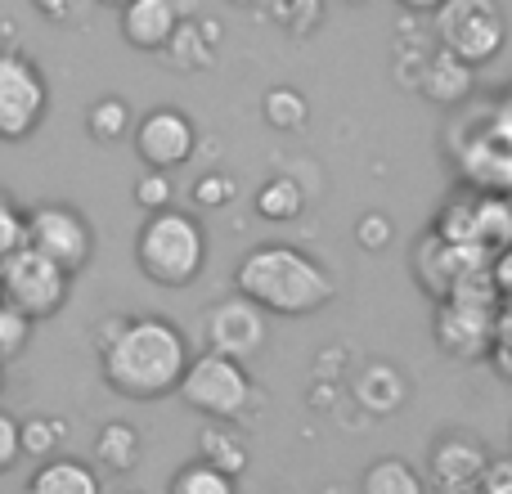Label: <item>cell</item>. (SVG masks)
<instances>
[{
    "instance_id": "obj_1",
    "label": "cell",
    "mask_w": 512,
    "mask_h": 494,
    "mask_svg": "<svg viewBox=\"0 0 512 494\" xmlns=\"http://www.w3.org/2000/svg\"><path fill=\"white\" fill-rule=\"evenodd\" d=\"M189 360V337L162 315H131L113 324L99 351L104 382L126 400H162L180 391Z\"/></svg>"
},
{
    "instance_id": "obj_2",
    "label": "cell",
    "mask_w": 512,
    "mask_h": 494,
    "mask_svg": "<svg viewBox=\"0 0 512 494\" xmlns=\"http://www.w3.org/2000/svg\"><path fill=\"white\" fill-rule=\"evenodd\" d=\"M234 288L248 301H256L265 315H283V319L315 315L337 297L333 274L292 243L252 247L239 261V270H234Z\"/></svg>"
},
{
    "instance_id": "obj_3",
    "label": "cell",
    "mask_w": 512,
    "mask_h": 494,
    "mask_svg": "<svg viewBox=\"0 0 512 494\" xmlns=\"http://www.w3.org/2000/svg\"><path fill=\"white\" fill-rule=\"evenodd\" d=\"M135 261L158 288H189L207 265V234L189 212H153L135 234Z\"/></svg>"
},
{
    "instance_id": "obj_4",
    "label": "cell",
    "mask_w": 512,
    "mask_h": 494,
    "mask_svg": "<svg viewBox=\"0 0 512 494\" xmlns=\"http://www.w3.org/2000/svg\"><path fill=\"white\" fill-rule=\"evenodd\" d=\"M176 396L185 400L194 414L212 418V423H234V418H243V409H248V400H252V373L243 360L203 351L189 360Z\"/></svg>"
},
{
    "instance_id": "obj_5",
    "label": "cell",
    "mask_w": 512,
    "mask_h": 494,
    "mask_svg": "<svg viewBox=\"0 0 512 494\" xmlns=\"http://www.w3.org/2000/svg\"><path fill=\"white\" fill-rule=\"evenodd\" d=\"M72 274L41 256L36 247H18L14 256L0 261V297L18 306L27 319H50L68 306Z\"/></svg>"
},
{
    "instance_id": "obj_6",
    "label": "cell",
    "mask_w": 512,
    "mask_h": 494,
    "mask_svg": "<svg viewBox=\"0 0 512 494\" xmlns=\"http://www.w3.org/2000/svg\"><path fill=\"white\" fill-rule=\"evenodd\" d=\"M436 41L445 50H454L463 63L481 68L490 63L508 41L504 27V9L495 0H445L436 9Z\"/></svg>"
},
{
    "instance_id": "obj_7",
    "label": "cell",
    "mask_w": 512,
    "mask_h": 494,
    "mask_svg": "<svg viewBox=\"0 0 512 494\" xmlns=\"http://www.w3.org/2000/svg\"><path fill=\"white\" fill-rule=\"evenodd\" d=\"M45 108H50V86L41 68L18 50H0V140H27L41 126Z\"/></svg>"
},
{
    "instance_id": "obj_8",
    "label": "cell",
    "mask_w": 512,
    "mask_h": 494,
    "mask_svg": "<svg viewBox=\"0 0 512 494\" xmlns=\"http://www.w3.org/2000/svg\"><path fill=\"white\" fill-rule=\"evenodd\" d=\"M27 247H36L41 256H50L54 265H63L68 274L86 270L95 256V230L77 207L45 203L36 212H27Z\"/></svg>"
},
{
    "instance_id": "obj_9",
    "label": "cell",
    "mask_w": 512,
    "mask_h": 494,
    "mask_svg": "<svg viewBox=\"0 0 512 494\" xmlns=\"http://www.w3.org/2000/svg\"><path fill=\"white\" fill-rule=\"evenodd\" d=\"M203 337H207V351L216 355H230V360H248L265 346L270 328H265V310L248 301L243 292L225 301H212L203 310Z\"/></svg>"
},
{
    "instance_id": "obj_10",
    "label": "cell",
    "mask_w": 512,
    "mask_h": 494,
    "mask_svg": "<svg viewBox=\"0 0 512 494\" xmlns=\"http://www.w3.org/2000/svg\"><path fill=\"white\" fill-rule=\"evenodd\" d=\"M495 315L499 310L490 306H472V301H459V297H445L436 301V324H432V337L450 360H490L495 351Z\"/></svg>"
},
{
    "instance_id": "obj_11",
    "label": "cell",
    "mask_w": 512,
    "mask_h": 494,
    "mask_svg": "<svg viewBox=\"0 0 512 494\" xmlns=\"http://www.w3.org/2000/svg\"><path fill=\"white\" fill-rule=\"evenodd\" d=\"M135 153L149 171H176L194 158V144H198V131L180 108H153L135 122Z\"/></svg>"
},
{
    "instance_id": "obj_12",
    "label": "cell",
    "mask_w": 512,
    "mask_h": 494,
    "mask_svg": "<svg viewBox=\"0 0 512 494\" xmlns=\"http://www.w3.org/2000/svg\"><path fill=\"white\" fill-rule=\"evenodd\" d=\"M472 261H477V252H468V247L450 243L445 234L427 230L423 239H418V247H414V279H418V288H423L427 297L445 301Z\"/></svg>"
},
{
    "instance_id": "obj_13",
    "label": "cell",
    "mask_w": 512,
    "mask_h": 494,
    "mask_svg": "<svg viewBox=\"0 0 512 494\" xmlns=\"http://www.w3.org/2000/svg\"><path fill=\"white\" fill-rule=\"evenodd\" d=\"M414 86H418V95H423V99L450 108V104H463V99L472 95V86H477V68H472V63H463L454 50L436 45V50L427 54L423 72L414 77Z\"/></svg>"
},
{
    "instance_id": "obj_14",
    "label": "cell",
    "mask_w": 512,
    "mask_h": 494,
    "mask_svg": "<svg viewBox=\"0 0 512 494\" xmlns=\"http://www.w3.org/2000/svg\"><path fill=\"white\" fill-rule=\"evenodd\" d=\"M490 468V454L468 436H441L432 445V481L436 490H472Z\"/></svg>"
},
{
    "instance_id": "obj_15",
    "label": "cell",
    "mask_w": 512,
    "mask_h": 494,
    "mask_svg": "<svg viewBox=\"0 0 512 494\" xmlns=\"http://www.w3.org/2000/svg\"><path fill=\"white\" fill-rule=\"evenodd\" d=\"M180 18L185 14L176 9V0H131L122 5V36L131 50H167Z\"/></svg>"
},
{
    "instance_id": "obj_16",
    "label": "cell",
    "mask_w": 512,
    "mask_h": 494,
    "mask_svg": "<svg viewBox=\"0 0 512 494\" xmlns=\"http://www.w3.org/2000/svg\"><path fill=\"white\" fill-rule=\"evenodd\" d=\"M351 396H355V405H360L364 414H373V418H391V414H400V409H405V400H409V382H405V373H400L396 364L373 360V364H364V369L355 373Z\"/></svg>"
},
{
    "instance_id": "obj_17",
    "label": "cell",
    "mask_w": 512,
    "mask_h": 494,
    "mask_svg": "<svg viewBox=\"0 0 512 494\" xmlns=\"http://www.w3.org/2000/svg\"><path fill=\"white\" fill-rule=\"evenodd\" d=\"M216 45H221V23L216 18H180L176 36L167 41V59L180 72H198L212 63Z\"/></svg>"
},
{
    "instance_id": "obj_18",
    "label": "cell",
    "mask_w": 512,
    "mask_h": 494,
    "mask_svg": "<svg viewBox=\"0 0 512 494\" xmlns=\"http://www.w3.org/2000/svg\"><path fill=\"white\" fill-rule=\"evenodd\" d=\"M27 494H99V472L81 459H50L32 472Z\"/></svg>"
},
{
    "instance_id": "obj_19",
    "label": "cell",
    "mask_w": 512,
    "mask_h": 494,
    "mask_svg": "<svg viewBox=\"0 0 512 494\" xmlns=\"http://www.w3.org/2000/svg\"><path fill=\"white\" fill-rule=\"evenodd\" d=\"M508 243H512V212H508V203H499V198H481V203H477V221H472V247H468V252L495 261Z\"/></svg>"
},
{
    "instance_id": "obj_20",
    "label": "cell",
    "mask_w": 512,
    "mask_h": 494,
    "mask_svg": "<svg viewBox=\"0 0 512 494\" xmlns=\"http://www.w3.org/2000/svg\"><path fill=\"white\" fill-rule=\"evenodd\" d=\"M198 459H207L212 468H221L225 477H239V472L248 468V441H243L230 423L203 427V436H198Z\"/></svg>"
},
{
    "instance_id": "obj_21",
    "label": "cell",
    "mask_w": 512,
    "mask_h": 494,
    "mask_svg": "<svg viewBox=\"0 0 512 494\" xmlns=\"http://www.w3.org/2000/svg\"><path fill=\"white\" fill-rule=\"evenodd\" d=\"M360 494H427V481L405 459H378L364 468Z\"/></svg>"
},
{
    "instance_id": "obj_22",
    "label": "cell",
    "mask_w": 512,
    "mask_h": 494,
    "mask_svg": "<svg viewBox=\"0 0 512 494\" xmlns=\"http://www.w3.org/2000/svg\"><path fill=\"white\" fill-rule=\"evenodd\" d=\"M95 459L108 472H131L140 463V432L131 423H104L95 436Z\"/></svg>"
},
{
    "instance_id": "obj_23",
    "label": "cell",
    "mask_w": 512,
    "mask_h": 494,
    "mask_svg": "<svg viewBox=\"0 0 512 494\" xmlns=\"http://www.w3.org/2000/svg\"><path fill=\"white\" fill-rule=\"evenodd\" d=\"M256 212L265 221H297L306 212V194L292 176H270L261 189H256Z\"/></svg>"
},
{
    "instance_id": "obj_24",
    "label": "cell",
    "mask_w": 512,
    "mask_h": 494,
    "mask_svg": "<svg viewBox=\"0 0 512 494\" xmlns=\"http://www.w3.org/2000/svg\"><path fill=\"white\" fill-rule=\"evenodd\" d=\"M167 494H239V486H234V477H225L207 459H189L171 472Z\"/></svg>"
},
{
    "instance_id": "obj_25",
    "label": "cell",
    "mask_w": 512,
    "mask_h": 494,
    "mask_svg": "<svg viewBox=\"0 0 512 494\" xmlns=\"http://www.w3.org/2000/svg\"><path fill=\"white\" fill-rule=\"evenodd\" d=\"M86 131H90V140H99V144L126 140V135L135 131L131 104H126V99H117V95L95 99V104H90V113H86Z\"/></svg>"
},
{
    "instance_id": "obj_26",
    "label": "cell",
    "mask_w": 512,
    "mask_h": 494,
    "mask_svg": "<svg viewBox=\"0 0 512 494\" xmlns=\"http://www.w3.org/2000/svg\"><path fill=\"white\" fill-rule=\"evenodd\" d=\"M261 113H265V122H270L274 131H301V126L310 122L306 95H301V90H292V86H270V90H265Z\"/></svg>"
},
{
    "instance_id": "obj_27",
    "label": "cell",
    "mask_w": 512,
    "mask_h": 494,
    "mask_svg": "<svg viewBox=\"0 0 512 494\" xmlns=\"http://www.w3.org/2000/svg\"><path fill=\"white\" fill-rule=\"evenodd\" d=\"M270 18L288 36H310L324 23V0H270Z\"/></svg>"
},
{
    "instance_id": "obj_28",
    "label": "cell",
    "mask_w": 512,
    "mask_h": 494,
    "mask_svg": "<svg viewBox=\"0 0 512 494\" xmlns=\"http://www.w3.org/2000/svg\"><path fill=\"white\" fill-rule=\"evenodd\" d=\"M32 324L36 319H27L18 306H9L5 297H0V360H18V355L27 351V342H32Z\"/></svg>"
},
{
    "instance_id": "obj_29",
    "label": "cell",
    "mask_w": 512,
    "mask_h": 494,
    "mask_svg": "<svg viewBox=\"0 0 512 494\" xmlns=\"http://www.w3.org/2000/svg\"><path fill=\"white\" fill-rule=\"evenodd\" d=\"M59 441H63V423H54V418H27L23 423V454L27 459L50 463L54 450H59Z\"/></svg>"
},
{
    "instance_id": "obj_30",
    "label": "cell",
    "mask_w": 512,
    "mask_h": 494,
    "mask_svg": "<svg viewBox=\"0 0 512 494\" xmlns=\"http://www.w3.org/2000/svg\"><path fill=\"white\" fill-rule=\"evenodd\" d=\"M135 203H140V212H167L171 203H176V185H171L167 171H144L140 180H135Z\"/></svg>"
},
{
    "instance_id": "obj_31",
    "label": "cell",
    "mask_w": 512,
    "mask_h": 494,
    "mask_svg": "<svg viewBox=\"0 0 512 494\" xmlns=\"http://www.w3.org/2000/svg\"><path fill=\"white\" fill-rule=\"evenodd\" d=\"M234 194H239V185H234L225 171H207V176H198V185H194V203L203 207V212H221V207H230Z\"/></svg>"
},
{
    "instance_id": "obj_32",
    "label": "cell",
    "mask_w": 512,
    "mask_h": 494,
    "mask_svg": "<svg viewBox=\"0 0 512 494\" xmlns=\"http://www.w3.org/2000/svg\"><path fill=\"white\" fill-rule=\"evenodd\" d=\"M27 247V212H18L5 194H0V261Z\"/></svg>"
},
{
    "instance_id": "obj_33",
    "label": "cell",
    "mask_w": 512,
    "mask_h": 494,
    "mask_svg": "<svg viewBox=\"0 0 512 494\" xmlns=\"http://www.w3.org/2000/svg\"><path fill=\"white\" fill-rule=\"evenodd\" d=\"M391 239H396V225H391L387 212H364L355 221V243L364 252H382V247H391Z\"/></svg>"
},
{
    "instance_id": "obj_34",
    "label": "cell",
    "mask_w": 512,
    "mask_h": 494,
    "mask_svg": "<svg viewBox=\"0 0 512 494\" xmlns=\"http://www.w3.org/2000/svg\"><path fill=\"white\" fill-rule=\"evenodd\" d=\"M18 459H23V423L0 409V477H5Z\"/></svg>"
},
{
    "instance_id": "obj_35",
    "label": "cell",
    "mask_w": 512,
    "mask_h": 494,
    "mask_svg": "<svg viewBox=\"0 0 512 494\" xmlns=\"http://www.w3.org/2000/svg\"><path fill=\"white\" fill-rule=\"evenodd\" d=\"M477 494H512V463H495V459H490L486 477L477 481Z\"/></svg>"
},
{
    "instance_id": "obj_36",
    "label": "cell",
    "mask_w": 512,
    "mask_h": 494,
    "mask_svg": "<svg viewBox=\"0 0 512 494\" xmlns=\"http://www.w3.org/2000/svg\"><path fill=\"white\" fill-rule=\"evenodd\" d=\"M36 9H41L50 23H68V18H77V0H32Z\"/></svg>"
},
{
    "instance_id": "obj_37",
    "label": "cell",
    "mask_w": 512,
    "mask_h": 494,
    "mask_svg": "<svg viewBox=\"0 0 512 494\" xmlns=\"http://www.w3.org/2000/svg\"><path fill=\"white\" fill-rule=\"evenodd\" d=\"M490 270H495V283H499V292H504V297H512V243H508L504 252L495 256V261H490Z\"/></svg>"
},
{
    "instance_id": "obj_38",
    "label": "cell",
    "mask_w": 512,
    "mask_h": 494,
    "mask_svg": "<svg viewBox=\"0 0 512 494\" xmlns=\"http://www.w3.org/2000/svg\"><path fill=\"white\" fill-rule=\"evenodd\" d=\"M495 346H508V351H512V297L499 301V315H495Z\"/></svg>"
},
{
    "instance_id": "obj_39",
    "label": "cell",
    "mask_w": 512,
    "mask_h": 494,
    "mask_svg": "<svg viewBox=\"0 0 512 494\" xmlns=\"http://www.w3.org/2000/svg\"><path fill=\"white\" fill-rule=\"evenodd\" d=\"M490 369H495L504 382H512V351L508 346H495V351H490Z\"/></svg>"
},
{
    "instance_id": "obj_40",
    "label": "cell",
    "mask_w": 512,
    "mask_h": 494,
    "mask_svg": "<svg viewBox=\"0 0 512 494\" xmlns=\"http://www.w3.org/2000/svg\"><path fill=\"white\" fill-rule=\"evenodd\" d=\"M400 9H409V14H436V9L445 5V0H396Z\"/></svg>"
},
{
    "instance_id": "obj_41",
    "label": "cell",
    "mask_w": 512,
    "mask_h": 494,
    "mask_svg": "<svg viewBox=\"0 0 512 494\" xmlns=\"http://www.w3.org/2000/svg\"><path fill=\"white\" fill-rule=\"evenodd\" d=\"M310 405H315V409H328V405H333V382H319V387L310 391Z\"/></svg>"
},
{
    "instance_id": "obj_42",
    "label": "cell",
    "mask_w": 512,
    "mask_h": 494,
    "mask_svg": "<svg viewBox=\"0 0 512 494\" xmlns=\"http://www.w3.org/2000/svg\"><path fill=\"white\" fill-rule=\"evenodd\" d=\"M0 396H5V360H0Z\"/></svg>"
},
{
    "instance_id": "obj_43",
    "label": "cell",
    "mask_w": 512,
    "mask_h": 494,
    "mask_svg": "<svg viewBox=\"0 0 512 494\" xmlns=\"http://www.w3.org/2000/svg\"><path fill=\"white\" fill-rule=\"evenodd\" d=\"M99 5H131V0H99Z\"/></svg>"
},
{
    "instance_id": "obj_44",
    "label": "cell",
    "mask_w": 512,
    "mask_h": 494,
    "mask_svg": "<svg viewBox=\"0 0 512 494\" xmlns=\"http://www.w3.org/2000/svg\"><path fill=\"white\" fill-rule=\"evenodd\" d=\"M230 5H239V9H243V5H256V0H230Z\"/></svg>"
},
{
    "instance_id": "obj_45",
    "label": "cell",
    "mask_w": 512,
    "mask_h": 494,
    "mask_svg": "<svg viewBox=\"0 0 512 494\" xmlns=\"http://www.w3.org/2000/svg\"><path fill=\"white\" fill-rule=\"evenodd\" d=\"M346 5H364V0H346Z\"/></svg>"
}]
</instances>
